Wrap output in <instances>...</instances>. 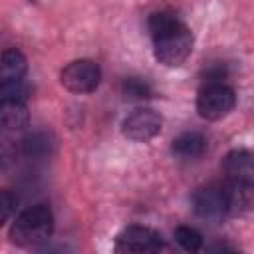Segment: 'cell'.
Listing matches in <instances>:
<instances>
[{
	"label": "cell",
	"mask_w": 254,
	"mask_h": 254,
	"mask_svg": "<svg viewBox=\"0 0 254 254\" xmlns=\"http://www.w3.org/2000/svg\"><path fill=\"white\" fill-rule=\"evenodd\" d=\"M149 32L153 36V52L159 64L175 67L190 56L192 34L173 12L151 14Z\"/></svg>",
	"instance_id": "obj_1"
},
{
	"label": "cell",
	"mask_w": 254,
	"mask_h": 254,
	"mask_svg": "<svg viewBox=\"0 0 254 254\" xmlns=\"http://www.w3.org/2000/svg\"><path fill=\"white\" fill-rule=\"evenodd\" d=\"M54 214L46 204H34L18 214L10 226V238L20 246H34L52 236Z\"/></svg>",
	"instance_id": "obj_2"
},
{
	"label": "cell",
	"mask_w": 254,
	"mask_h": 254,
	"mask_svg": "<svg viewBox=\"0 0 254 254\" xmlns=\"http://www.w3.org/2000/svg\"><path fill=\"white\" fill-rule=\"evenodd\" d=\"M236 103L234 89L228 87L224 81H214V83H204L202 89L198 91L196 97V111L200 117L208 121L222 119L232 111Z\"/></svg>",
	"instance_id": "obj_3"
},
{
	"label": "cell",
	"mask_w": 254,
	"mask_h": 254,
	"mask_svg": "<svg viewBox=\"0 0 254 254\" xmlns=\"http://www.w3.org/2000/svg\"><path fill=\"white\" fill-rule=\"evenodd\" d=\"M192 208H194V214L204 220H220V218L232 214L226 183L200 187L192 194Z\"/></svg>",
	"instance_id": "obj_4"
},
{
	"label": "cell",
	"mask_w": 254,
	"mask_h": 254,
	"mask_svg": "<svg viewBox=\"0 0 254 254\" xmlns=\"http://www.w3.org/2000/svg\"><path fill=\"white\" fill-rule=\"evenodd\" d=\"M60 81L71 93H91L101 81V69L91 60H75L62 69Z\"/></svg>",
	"instance_id": "obj_5"
},
{
	"label": "cell",
	"mask_w": 254,
	"mask_h": 254,
	"mask_svg": "<svg viewBox=\"0 0 254 254\" xmlns=\"http://www.w3.org/2000/svg\"><path fill=\"white\" fill-rule=\"evenodd\" d=\"M115 252L141 254V252H159L163 248V238L157 230L149 226H127L115 236Z\"/></svg>",
	"instance_id": "obj_6"
},
{
	"label": "cell",
	"mask_w": 254,
	"mask_h": 254,
	"mask_svg": "<svg viewBox=\"0 0 254 254\" xmlns=\"http://www.w3.org/2000/svg\"><path fill=\"white\" fill-rule=\"evenodd\" d=\"M163 125V117L149 107H139L133 109L121 123V131L127 139L133 141H149L153 139Z\"/></svg>",
	"instance_id": "obj_7"
},
{
	"label": "cell",
	"mask_w": 254,
	"mask_h": 254,
	"mask_svg": "<svg viewBox=\"0 0 254 254\" xmlns=\"http://www.w3.org/2000/svg\"><path fill=\"white\" fill-rule=\"evenodd\" d=\"M222 169L226 173V179L248 189L254 190V153L252 151H230L224 157Z\"/></svg>",
	"instance_id": "obj_8"
},
{
	"label": "cell",
	"mask_w": 254,
	"mask_h": 254,
	"mask_svg": "<svg viewBox=\"0 0 254 254\" xmlns=\"http://www.w3.org/2000/svg\"><path fill=\"white\" fill-rule=\"evenodd\" d=\"M30 121V113L24 101L18 99H2L0 101V123L8 131L24 129Z\"/></svg>",
	"instance_id": "obj_9"
},
{
	"label": "cell",
	"mask_w": 254,
	"mask_h": 254,
	"mask_svg": "<svg viewBox=\"0 0 254 254\" xmlns=\"http://www.w3.org/2000/svg\"><path fill=\"white\" fill-rule=\"evenodd\" d=\"M204 149H206V139L198 131L181 133L171 145L173 155L179 159H196L204 153Z\"/></svg>",
	"instance_id": "obj_10"
},
{
	"label": "cell",
	"mask_w": 254,
	"mask_h": 254,
	"mask_svg": "<svg viewBox=\"0 0 254 254\" xmlns=\"http://www.w3.org/2000/svg\"><path fill=\"white\" fill-rule=\"evenodd\" d=\"M28 69L26 58L20 50L16 48H8L2 52V60H0V83L2 81H14V79H22L24 73Z\"/></svg>",
	"instance_id": "obj_11"
},
{
	"label": "cell",
	"mask_w": 254,
	"mask_h": 254,
	"mask_svg": "<svg viewBox=\"0 0 254 254\" xmlns=\"http://www.w3.org/2000/svg\"><path fill=\"white\" fill-rule=\"evenodd\" d=\"M22 151L28 157H46L52 151V137L46 131H34L24 137L22 141Z\"/></svg>",
	"instance_id": "obj_12"
},
{
	"label": "cell",
	"mask_w": 254,
	"mask_h": 254,
	"mask_svg": "<svg viewBox=\"0 0 254 254\" xmlns=\"http://www.w3.org/2000/svg\"><path fill=\"white\" fill-rule=\"evenodd\" d=\"M175 240L177 244L187 252H196L202 248V236L198 230L190 226H177L175 228Z\"/></svg>",
	"instance_id": "obj_13"
},
{
	"label": "cell",
	"mask_w": 254,
	"mask_h": 254,
	"mask_svg": "<svg viewBox=\"0 0 254 254\" xmlns=\"http://www.w3.org/2000/svg\"><path fill=\"white\" fill-rule=\"evenodd\" d=\"M121 91L127 99H147L151 97V85L143 77H127L121 83Z\"/></svg>",
	"instance_id": "obj_14"
},
{
	"label": "cell",
	"mask_w": 254,
	"mask_h": 254,
	"mask_svg": "<svg viewBox=\"0 0 254 254\" xmlns=\"http://www.w3.org/2000/svg\"><path fill=\"white\" fill-rule=\"evenodd\" d=\"M28 93H30V87L24 83V79H14V81H2L0 83V95H2V99L26 101Z\"/></svg>",
	"instance_id": "obj_15"
},
{
	"label": "cell",
	"mask_w": 254,
	"mask_h": 254,
	"mask_svg": "<svg viewBox=\"0 0 254 254\" xmlns=\"http://www.w3.org/2000/svg\"><path fill=\"white\" fill-rule=\"evenodd\" d=\"M14 206H16V196L4 189L0 194V224H4L10 218V214L14 212Z\"/></svg>",
	"instance_id": "obj_16"
}]
</instances>
